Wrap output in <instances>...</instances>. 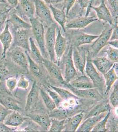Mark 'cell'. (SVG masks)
Here are the masks:
<instances>
[{"mask_svg":"<svg viewBox=\"0 0 118 132\" xmlns=\"http://www.w3.org/2000/svg\"><path fill=\"white\" fill-rule=\"evenodd\" d=\"M108 45H110L114 48H118V40H114L112 41H109L108 42Z\"/></svg>","mask_w":118,"mask_h":132,"instance_id":"816d5d0a","label":"cell"},{"mask_svg":"<svg viewBox=\"0 0 118 132\" xmlns=\"http://www.w3.org/2000/svg\"><path fill=\"white\" fill-rule=\"evenodd\" d=\"M30 42V52L29 55L33 60L37 64L42 63L44 58L39 48L35 44V41L32 37L29 38Z\"/></svg>","mask_w":118,"mask_h":132,"instance_id":"f1b7e54d","label":"cell"},{"mask_svg":"<svg viewBox=\"0 0 118 132\" xmlns=\"http://www.w3.org/2000/svg\"><path fill=\"white\" fill-rule=\"evenodd\" d=\"M108 2L115 15H118V0H108Z\"/></svg>","mask_w":118,"mask_h":132,"instance_id":"7dc6e473","label":"cell"},{"mask_svg":"<svg viewBox=\"0 0 118 132\" xmlns=\"http://www.w3.org/2000/svg\"><path fill=\"white\" fill-rule=\"evenodd\" d=\"M57 27V24L56 23L51 24L49 26L45 35V48L49 60L54 63L57 61L54 50Z\"/></svg>","mask_w":118,"mask_h":132,"instance_id":"5b68a950","label":"cell"},{"mask_svg":"<svg viewBox=\"0 0 118 132\" xmlns=\"http://www.w3.org/2000/svg\"><path fill=\"white\" fill-rule=\"evenodd\" d=\"M68 84L75 89H87L94 88V85L88 77L85 75L71 80Z\"/></svg>","mask_w":118,"mask_h":132,"instance_id":"7402d4cb","label":"cell"},{"mask_svg":"<svg viewBox=\"0 0 118 132\" xmlns=\"http://www.w3.org/2000/svg\"><path fill=\"white\" fill-rule=\"evenodd\" d=\"M104 77L105 79V94L106 95L109 93L112 86L116 81L117 80H118V74L116 73L114 69V64L112 68L104 76Z\"/></svg>","mask_w":118,"mask_h":132,"instance_id":"83f0119b","label":"cell"},{"mask_svg":"<svg viewBox=\"0 0 118 132\" xmlns=\"http://www.w3.org/2000/svg\"><path fill=\"white\" fill-rule=\"evenodd\" d=\"M49 8L52 12L55 20L60 25L63 30L66 32L65 25L67 22V15L65 12L62 9H57L52 5H49Z\"/></svg>","mask_w":118,"mask_h":132,"instance_id":"4316f807","label":"cell"},{"mask_svg":"<svg viewBox=\"0 0 118 132\" xmlns=\"http://www.w3.org/2000/svg\"><path fill=\"white\" fill-rule=\"evenodd\" d=\"M9 75V71L6 65L0 62V81H4Z\"/></svg>","mask_w":118,"mask_h":132,"instance_id":"7bdbcfd3","label":"cell"},{"mask_svg":"<svg viewBox=\"0 0 118 132\" xmlns=\"http://www.w3.org/2000/svg\"><path fill=\"white\" fill-rule=\"evenodd\" d=\"M85 70L87 75L93 82L95 88H97L100 94L103 95L104 89H105L104 76L97 71L90 60H86Z\"/></svg>","mask_w":118,"mask_h":132,"instance_id":"7a4b0ae2","label":"cell"},{"mask_svg":"<svg viewBox=\"0 0 118 132\" xmlns=\"http://www.w3.org/2000/svg\"><path fill=\"white\" fill-rule=\"evenodd\" d=\"M108 112L102 113L98 116L89 117L85 119L81 124L80 125L77 131L79 132H90L93 128L100 120L105 116Z\"/></svg>","mask_w":118,"mask_h":132,"instance_id":"ac0fdd59","label":"cell"},{"mask_svg":"<svg viewBox=\"0 0 118 132\" xmlns=\"http://www.w3.org/2000/svg\"><path fill=\"white\" fill-rule=\"evenodd\" d=\"M99 35H92L81 33L78 35L75 38V45L76 47H78L81 45L91 44L97 39Z\"/></svg>","mask_w":118,"mask_h":132,"instance_id":"4dcf8cb0","label":"cell"},{"mask_svg":"<svg viewBox=\"0 0 118 132\" xmlns=\"http://www.w3.org/2000/svg\"><path fill=\"white\" fill-rule=\"evenodd\" d=\"M35 12L41 22L45 23L49 26L55 23L51 15L49 7L42 0H34Z\"/></svg>","mask_w":118,"mask_h":132,"instance_id":"8992f818","label":"cell"},{"mask_svg":"<svg viewBox=\"0 0 118 132\" xmlns=\"http://www.w3.org/2000/svg\"><path fill=\"white\" fill-rule=\"evenodd\" d=\"M27 59L28 60V69L32 75L36 78H39L42 75V71L37 63L30 56L28 52H27Z\"/></svg>","mask_w":118,"mask_h":132,"instance_id":"d6a6232c","label":"cell"},{"mask_svg":"<svg viewBox=\"0 0 118 132\" xmlns=\"http://www.w3.org/2000/svg\"><path fill=\"white\" fill-rule=\"evenodd\" d=\"M105 52L107 56V58L114 62V63L118 62V48H114L111 46H108Z\"/></svg>","mask_w":118,"mask_h":132,"instance_id":"f35d334b","label":"cell"},{"mask_svg":"<svg viewBox=\"0 0 118 132\" xmlns=\"http://www.w3.org/2000/svg\"><path fill=\"white\" fill-rule=\"evenodd\" d=\"M46 92L52 98L53 101H54L57 108H60L64 101L60 97V96L56 92L53 90H51L49 89V88H47Z\"/></svg>","mask_w":118,"mask_h":132,"instance_id":"74e56055","label":"cell"},{"mask_svg":"<svg viewBox=\"0 0 118 132\" xmlns=\"http://www.w3.org/2000/svg\"><path fill=\"white\" fill-rule=\"evenodd\" d=\"M27 52L19 47H14L10 48L7 53L15 64L28 72V60Z\"/></svg>","mask_w":118,"mask_h":132,"instance_id":"277c9868","label":"cell"},{"mask_svg":"<svg viewBox=\"0 0 118 132\" xmlns=\"http://www.w3.org/2000/svg\"><path fill=\"white\" fill-rule=\"evenodd\" d=\"M83 112H80L65 119L64 131L75 132L81 124L83 119Z\"/></svg>","mask_w":118,"mask_h":132,"instance_id":"44dd1931","label":"cell"},{"mask_svg":"<svg viewBox=\"0 0 118 132\" xmlns=\"http://www.w3.org/2000/svg\"><path fill=\"white\" fill-rule=\"evenodd\" d=\"M91 61L103 76L112 68L115 63L105 57H96L91 60Z\"/></svg>","mask_w":118,"mask_h":132,"instance_id":"ffe728a7","label":"cell"},{"mask_svg":"<svg viewBox=\"0 0 118 132\" xmlns=\"http://www.w3.org/2000/svg\"><path fill=\"white\" fill-rule=\"evenodd\" d=\"M77 3L81 8V12H83L85 9H87L86 13L85 16H89L91 9L90 8V0H78Z\"/></svg>","mask_w":118,"mask_h":132,"instance_id":"b9f144b4","label":"cell"},{"mask_svg":"<svg viewBox=\"0 0 118 132\" xmlns=\"http://www.w3.org/2000/svg\"><path fill=\"white\" fill-rule=\"evenodd\" d=\"M2 82H1V81H0V87H1V86H2Z\"/></svg>","mask_w":118,"mask_h":132,"instance_id":"9f6ffc18","label":"cell"},{"mask_svg":"<svg viewBox=\"0 0 118 132\" xmlns=\"http://www.w3.org/2000/svg\"><path fill=\"white\" fill-rule=\"evenodd\" d=\"M91 9L96 12L98 19L108 23L110 25L114 27V19L108 7L105 4V0H101V4L98 7L91 6Z\"/></svg>","mask_w":118,"mask_h":132,"instance_id":"4fadbf2b","label":"cell"},{"mask_svg":"<svg viewBox=\"0 0 118 132\" xmlns=\"http://www.w3.org/2000/svg\"><path fill=\"white\" fill-rule=\"evenodd\" d=\"M110 103L114 108H118V81L115 84L109 98Z\"/></svg>","mask_w":118,"mask_h":132,"instance_id":"ab89813d","label":"cell"},{"mask_svg":"<svg viewBox=\"0 0 118 132\" xmlns=\"http://www.w3.org/2000/svg\"><path fill=\"white\" fill-rule=\"evenodd\" d=\"M45 3L49 4V5H52L53 4H57L62 2L63 0H42Z\"/></svg>","mask_w":118,"mask_h":132,"instance_id":"f5cc1de1","label":"cell"},{"mask_svg":"<svg viewBox=\"0 0 118 132\" xmlns=\"http://www.w3.org/2000/svg\"><path fill=\"white\" fill-rule=\"evenodd\" d=\"M9 110L0 103V123L3 122L6 116L9 114Z\"/></svg>","mask_w":118,"mask_h":132,"instance_id":"bcb514c9","label":"cell"},{"mask_svg":"<svg viewBox=\"0 0 118 132\" xmlns=\"http://www.w3.org/2000/svg\"><path fill=\"white\" fill-rule=\"evenodd\" d=\"M25 120V118L19 111H13L9 114L4 121V123L12 127H17L21 125Z\"/></svg>","mask_w":118,"mask_h":132,"instance_id":"cb8c5ba5","label":"cell"},{"mask_svg":"<svg viewBox=\"0 0 118 132\" xmlns=\"http://www.w3.org/2000/svg\"><path fill=\"white\" fill-rule=\"evenodd\" d=\"M111 109L109 102L108 101H103L93 107L83 119L85 120L89 117L98 116L102 113L111 111Z\"/></svg>","mask_w":118,"mask_h":132,"instance_id":"484cf974","label":"cell"},{"mask_svg":"<svg viewBox=\"0 0 118 132\" xmlns=\"http://www.w3.org/2000/svg\"><path fill=\"white\" fill-rule=\"evenodd\" d=\"M29 84L30 82L28 80L24 75H21L19 81H17V86L20 89L27 90L28 88Z\"/></svg>","mask_w":118,"mask_h":132,"instance_id":"ee69618b","label":"cell"},{"mask_svg":"<svg viewBox=\"0 0 118 132\" xmlns=\"http://www.w3.org/2000/svg\"><path fill=\"white\" fill-rule=\"evenodd\" d=\"M16 130V129L5 125L4 122L0 123V132H12Z\"/></svg>","mask_w":118,"mask_h":132,"instance_id":"c3c4849f","label":"cell"},{"mask_svg":"<svg viewBox=\"0 0 118 132\" xmlns=\"http://www.w3.org/2000/svg\"><path fill=\"white\" fill-rule=\"evenodd\" d=\"M94 0H90V8L91 9V6H92L93 2Z\"/></svg>","mask_w":118,"mask_h":132,"instance_id":"11a10c76","label":"cell"},{"mask_svg":"<svg viewBox=\"0 0 118 132\" xmlns=\"http://www.w3.org/2000/svg\"><path fill=\"white\" fill-rule=\"evenodd\" d=\"M76 96L80 98L93 99L100 100L103 98L102 95L96 88L87 89H77L72 87L68 83L64 84Z\"/></svg>","mask_w":118,"mask_h":132,"instance_id":"ba28073f","label":"cell"},{"mask_svg":"<svg viewBox=\"0 0 118 132\" xmlns=\"http://www.w3.org/2000/svg\"><path fill=\"white\" fill-rule=\"evenodd\" d=\"M7 2L6 0H0V4H7Z\"/></svg>","mask_w":118,"mask_h":132,"instance_id":"db71d44e","label":"cell"},{"mask_svg":"<svg viewBox=\"0 0 118 132\" xmlns=\"http://www.w3.org/2000/svg\"><path fill=\"white\" fill-rule=\"evenodd\" d=\"M18 13L30 20L34 17L35 6L34 0H19L18 5L15 8Z\"/></svg>","mask_w":118,"mask_h":132,"instance_id":"30bf717a","label":"cell"},{"mask_svg":"<svg viewBox=\"0 0 118 132\" xmlns=\"http://www.w3.org/2000/svg\"><path fill=\"white\" fill-rule=\"evenodd\" d=\"M49 87L56 92L64 101H69L72 100H76L79 99V98L76 96L72 93L66 89L51 85L49 86Z\"/></svg>","mask_w":118,"mask_h":132,"instance_id":"f546056e","label":"cell"},{"mask_svg":"<svg viewBox=\"0 0 118 132\" xmlns=\"http://www.w3.org/2000/svg\"><path fill=\"white\" fill-rule=\"evenodd\" d=\"M72 50L73 48L72 46L69 50L65 62V83H68L74 79L77 74V70L75 68L72 59Z\"/></svg>","mask_w":118,"mask_h":132,"instance_id":"5bb4252c","label":"cell"},{"mask_svg":"<svg viewBox=\"0 0 118 132\" xmlns=\"http://www.w3.org/2000/svg\"><path fill=\"white\" fill-rule=\"evenodd\" d=\"M67 46V40L63 36L60 29H59L57 37L56 38L54 50L55 53L56 59L58 63H59L62 57Z\"/></svg>","mask_w":118,"mask_h":132,"instance_id":"e0dca14e","label":"cell"},{"mask_svg":"<svg viewBox=\"0 0 118 132\" xmlns=\"http://www.w3.org/2000/svg\"><path fill=\"white\" fill-rule=\"evenodd\" d=\"M5 81V85L7 90L10 92H12L17 87V78L13 77H8Z\"/></svg>","mask_w":118,"mask_h":132,"instance_id":"60d3db41","label":"cell"},{"mask_svg":"<svg viewBox=\"0 0 118 132\" xmlns=\"http://www.w3.org/2000/svg\"><path fill=\"white\" fill-rule=\"evenodd\" d=\"M40 88L37 82L35 81L32 84V88L27 95L25 110L28 111L36 105L39 101Z\"/></svg>","mask_w":118,"mask_h":132,"instance_id":"2e32d148","label":"cell"},{"mask_svg":"<svg viewBox=\"0 0 118 132\" xmlns=\"http://www.w3.org/2000/svg\"><path fill=\"white\" fill-rule=\"evenodd\" d=\"M13 41V36L10 30L9 24L6 21L5 28L0 34V42L2 46V58H5L8 50L10 48Z\"/></svg>","mask_w":118,"mask_h":132,"instance_id":"8fae6325","label":"cell"},{"mask_svg":"<svg viewBox=\"0 0 118 132\" xmlns=\"http://www.w3.org/2000/svg\"><path fill=\"white\" fill-rule=\"evenodd\" d=\"M113 28L105 29L99 35L98 37L95 39L91 46V49L95 56H97L99 52L105 46L108 45L112 33Z\"/></svg>","mask_w":118,"mask_h":132,"instance_id":"9c48e42d","label":"cell"},{"mask_svg":"<svg viewBox=\"0 0 118 132\" xmlns=\"http://www.w3.org/2000/svg\"><path fill=\"white\" fill-rule=\"evenodd\" d=\"M13 32V41L10 48L14 47H19L30 52V30L12 28Z\"/></svg>","mask_w":118,"mask_h":132,"instance_id":"3957f363","label":"cell"},{"mask_svg":"<svg viewBox=\"0 0 118 132\" xmlns=\"http://www.w3.org/2000/svg\"><path fill=\"white\" fill-rule=\"evenodd\" d=\"M13 9L10 5H6L0 9V28L6 23L9 17L11 10Z\"/></svg>","mask_w":118,"mask_h":132,"instance_id":"8d00e7d4","label":"cell"},{"mask_svg":"<svg viewBox=\"0 0 118 132\" xmlns=\"http://www.w3.org/2000/svg\"><path fill=\"white\" fill-rule=\"evenodd\" d=\"M72 59L76 70L84 75L86 63L85 53L78 51L76 48H73Z\"/></svg>","mask_w":118,"mask_h":132,"instance_id":"d6986e66","label":"cell"},{"mask_svg":"<svg viewBox=\"0 0 118 132\" xmlns=\"http://www.w3.org/2000/svg\"><path fill=\"white\" fill-rule=\"evenodd\" d=\"M98 18L95 15L92 16L79 17L70 20L65 25V28L68 29L85 28L92 23L98 20Z\"/></svg>","mask_w":118,"mask_h":132,"instance_id":"7c38bea8","label":"cell"},{"mask_svg":"<svg viewBox=\"0 0 118 132\" xmlns=\"http://www.w3.org/2000/svg\"><path fill=\"white\" fill-rule=\"evenodd\" d=\"M0 103L9 110L21 111L19 102L17 101L10 92L5 89H0Z\"/></svg>","mask_w":118,"mask_h":132,"instance_id":"52a82bcc","label":"cell"},{"mask_svg":"<svg viewBox=\"0 0 118 132\" xmlns=\"http://www.w3.org/2000/svg\"><path fill=\"white\" fill-rule=\"evenodd\" d=\"M70 111L69 110H67L65 108H55L49 113V116L50 118H52L62 120L67 119L69 116Z\"/></svg>","mask_w":118,"mask_h":132,"instance_id":"836d02e7","label":"cell"},{"mask_svg":"<svg viewBox=\"0 0 118 132\" xmlns=\"http://www.w3.org/2000/svg\"><path fill=\"white\" fill-rule=\"evenodd\" d=\"M51 118L50 126L49 131L51 132H61L64 128V124L66 119L59 120L55 118Z\"/></svg>","mask_w":118,"mask_h":132,"instance_id":"e575fe53","label":"cell"},{"mask_svg":"<svg viewBox=\"0 0 118 132\" xmlns=\"http://www.w3.org/2000/svg\"><path fill=\"white\" fill-rule=\"evenodd\" d=\"M40 94L42 97L44 103L49 111H52V110L57 108L55 102L49 94L44 89L40 88Z\"/></svg>","mask_w":118,"mask_h":132,"instance_id":"1f68e13d","label":"cell"},{"mask_svg":"<svg viewBox=\"0 0 118 132\" xmlns=\"http://www.w3.org/2000/svg\"><path fill=\"white\" fill-rule=\"evenodd\" d=\"M110 111H108L107 114L104 118L100 120L96 126L93 128L91 131L92 132H105L108 129L106 128V124L108 122L109 117L110 116Z\"/></svg>","mask_w":118,"mask_h":132,"instance_id":"d590c367","label":"cell"},{"mask_svg":"<svg viewBox=\"0 0 118 132\" xmlns=\"http://www.w3.org/2000/svg\"><path fill=\"white\" fill-rule=\"evenodd\" d=\"M6 2L12 9L16 8L19 3V0H6Z\"/></svg>","mask_w":118,"mask_h":132,"instance_id":"f907efd6","label":"cell"},{"mask_svg":"<svg viewBox=\"0 0 118 132\" xmlns=\"http://www.w3.org/2000/svg\"><path fill=\"white\" fill-rule=\"evenodd\" d=\"M27 116L43 129L45 130H48L49 129L51 118L49 116L39 114H28Z\"/></svg>","mask_w":118,"mask_h":132,"instance_id":"d4e9b609","label":"cell"},{"mask_svg":"<svg viewBox=\"0 0 118 132\" xmlns=\"http://www.w3.org/2000/svg\"><path fill=\"white\" fill-rule=\"evenodd\" d=\"M117 23L115 24V25L114 26V28H113V30H112V35H111V37H110L109 41H112V40L118 39V28Z\"/></svg>","mask_w":118,"mask_h":132,"instance_id":"681fc988","label":"cell"},{"mask_svg":"<svg viewBox=\"0 0 118 132\" xmlns=\"http://www.w3.org/2000/svg\"><path fill=\"white\" fill-rule=\"evenodd\" d=\"M77 0H63V9L62 10L65 11L67 16L69 13V11L74 6Z\"/></svg>","mask_w":118,"mask_h":132,"instance_id":"f6af8a7d","label":"cell"},{"mask_svg":"<svg viewBox=\"0 0 118 132\" xmlns=\"http://www.w3.org/2000/svg\"><path fill=\"white\" fill-rule=\"evenodd\" d=\"M9 18V19L7 20V21L9 25H12V29H23L28 30L31 29L32 26L30 23L24 21L15 12L10 14Z\"/></svg>","mask_w":118,"mask_h":132,"instance_id":"603a6c76","label":"cell"},{"mask_svg":"<svg viewBox=\"0 0 118 132\" xmlns=\"http://www.w3.org/2000/svg\"><path fill=\"white\" fill-rule=\"evenodd\" d=\"M31 25L32 32L37 42L42 55L44 58L49 59L45 45V30L42 22L35 17L29 20Z\"/></svg>","mask_w":118,"mask_h":132,"instance_id":"6da1fadb","label":"cell"},{"mask_svg":"<svg viewBox=\"0 0 118 132\" xmlns=\"http://www.w3.org/2000/svg\"><path fill=\"white\" fill-rule=\"evenodd\" d=\"M42 64L45 66L51 77L63 85L65 83L60 68L55 63L51 61L49 59L44 58Z\"/></svg>","mask_w":118,"mask_h":132,"instance_id":"9a60e30c","label":"cell"}]
</instances>
